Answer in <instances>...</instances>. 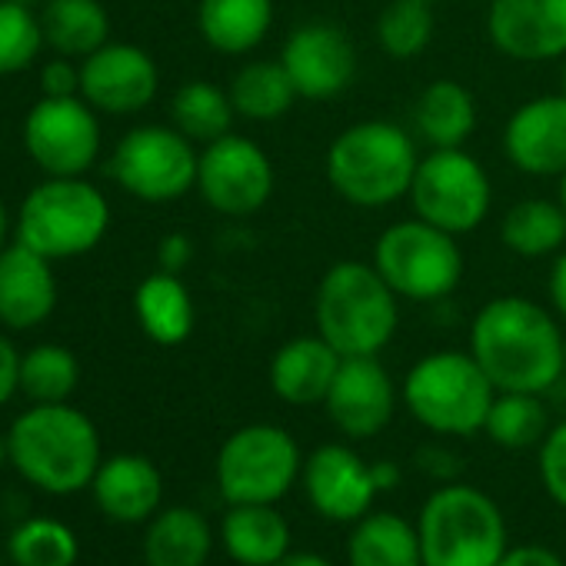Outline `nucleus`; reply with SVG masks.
<instances>
[{
    "mask_svg": "<svg viewBox=\"0 0 566 566\" xmlns=\"http://www.w3.org/2000/svg\"><path fill=\"white\" fill-rule=\"evenodd\" d=\"M496 387L473 354L437 350L420 357L403 380V403L417 423L440 437H473L483 430Z\"/></svg>",
    "mask_w": 566,
    "mask_h": 566,
    "instance_id": "0eeeda50",
    "label": "nucleus"
},
{
    "mask_svg": "<svg viewBox=\"0 0 566 566\" xmlns=\"http://www.w3.org/2000/svg\"><path fill=\"white\" fill-rule=\"evenodd\" d=\"M324 407L344 437H377L380 430H387L397 410L394 377L377 357H344Z\"/></svg>",
    "mask_w": 566,
    "mask_h": 566,
    "instance_id": "f3484780",
    "label": "nucleus"
},
{
    "mask_svg": "<svg viewBox=\"0 0 566 566\" xmlns=\"http://www.w3.org/2000/svg\"><path fill=\"white\" fill-rule=\"evenodd\" d=\"M413 213L453 237L476 230L493 203V187L483 164L463 147L430 150L420 157L410 184Z\"/></svg>",
    "mask_w": 566,
    "mask_h": 566,
    "instance_id": "9b49d317",
    "label": "nucleus"
},
{
    "mask_svg": "<svg viewBox=\"0 0 566 566\" xmlns=\"http://www.w3.org/2000/svg\"><path fill=\"white\" fill-rule=\"evenodd\" d=\"M500 240L510 253L536 260L559 253L566 243V210L559 200L526 197L513 203L500 220Z\"/></svg>",
    "mask_w": 566,
    "mask_h": 566,
    "instance_id": "7c9ffc66",
    "label": "nucleus"
},
{
    "mask_svg": "<svg viewBox=\"0 0 566 566\" xmlns=\"http://www.w3.org/2000/svg\"><path fill=\"white\" fill-rule=\"evenodd\" d=\"M559 203H563V210H566V174L559 177Z\"/></svg>",
    "mask_w": 566,
    "mask_h": 566,
    "instance_id": "3c124183",
    "label": "nucleus"
},
{
    "mask_svg": "<svg viewBox=\"0 0 566 566\" xmlns=\"http://www.w3.org/2000/svg\"><path fill=\"white\" fill-rule=\"evenodd\" d=\"M230 101L237 117L253 124H270L287 117L294 101L301 97L287 67L280 61H250L230 81Z\"/></svg>",
    "mask_w": 566,
    "mask_h": 566,
    "instance_id": "c756f323",
    "label": "nucleus"
},
{
    "mask_svg": "<svg viewBox=\"0 0 566 566\" xmlns=\"http://www.w3.org/2000/svg\"><path fill=\"white\" fill-rule=\"evenodd\" d=\"M160 91V71L154 57L137 44H104L81 61V97L111 117H130L154 104Z\"/></svg>",
    "mask_w": 566,
    "mask_h": 566,
    "instance_id": "2eb2a0df",
    "label": "nucleus"
},
{
    "mask_svg": "<svg viewBox=\"0 0 566 566\" xmlns=\"http://www.w3.org/2000/svg\"><path fill=\"white\" fill-rule=\"evenodd\" d=\"M563 94H566V64H563Z\"/></svg>",
    "mask_w": 566,
    "mask_h": 566,
    "instance_id": "864d4df0",
    "label": "nucleus"
},
{
    "mask_svg": "<svg viewBox=\"0 0 566 566\" xmlns=\"http://www.w3.org/2000/svg\"><path fill=\"white\" fill-rule=\"evenodd\" d=\"M340 354L321 337H294L283 344L270 360V387L291 407H314L324 403L334 377L340 370Z\"/></svg>",
    "mask_w": 566,
    "mask_h": 566,
    "instance_id": "4be33fe9",
    "label": "nucleus"
},
{
    "mask_svg": "<svg viewBox=\"0 0 566 566\" xmlns=\"http://www.w3.org/2000/svg\"><path fill=\"white\" fill-rule=\"evenodd\" d=\"M539 480L549 500L566 510V420L556 423L539 443Z\"/></svg>",
    "mask_w": 566,
    "mask_h": 566,
    "instance_id": "4c0bfd02",
    "label": "nucleus"
},
{
    "mask_svg": "<svg viewBox=\"0 0 566 566\" xmlns=\"http://www.w3.org/2000/svg\"><path fill=\"white\" fill-rule=\"evenodd\" d=\"M423 566H496L506 553V520L493 496L467 483L440 486L417 520Z\"/></svg>",
    "mask_w": 566,
    "mask_h": 566,
    "instance_id": "39448f33",
    "label": "nucleus"
},
{
    "mask_svg": "<svg viewBox=\"0 0 566 566\" xmlns=\"http://www.w3.org/2000/svg\"><path fill=\"white\" fill-rule=\"evenodd\" d=\"M57 307L54 260L14 240L0 250V324L8 331H34Z\"/></svg>",
    "mask_w": 566,
    "mask_h": 566,
    "instance_id": "aec40b11",
    "label": "nucleus"
},
{
    "mask_svg": "<svg viewBox=\"0 0 566 566\" xmlns=\"http://www.w3.org/2000/svg\"><path fill=\"white\" fill-rule=\"evenodd\" d=\"M413 130L430 150L467 147L476 130V101L457 81H433L413 104Z\"/></svg>",
    "mask_w": 566,
    "mask_h": 566,
    "instance_id": "a878e982",
    "label": "nucleus"
},
{
    "mask_svg": "<svg viewBox=\"0 0 566 566\" xmlns=\"http://www.w3.org/2000/svg\"><path fill=\"white\" fill-rule=\"evenodd\" d=\"M111 230V203L84 177H48L21 203L18 240L48 260H74L101 247Z\"/></svg>",
    "mask_w": 566,
    "mask_h": 566,
    "instance_id": "423d86ee",
    "label": "nucleus"
},
{
    "mask_svg": "<svg viewBox=\"0 0 566 566\" xmlns=\"http://www.w3.org/2000/svg\"><path fill=\"white\" fill-rule=\"evenodd\" d=\"M18 390H21V354L8 337H0V407L11 403Z\"/></svg>",
    "mask_w": 566,
    "mask_h": 566,
    "instance_id": "a19ab883",
    "label": "nucleus"
},
{
    "mask_svg": "<svg viewBox=\"0 0 566 566\" xmlns=\"http://www.w3.org/2000/svg\"><path fill=\"white\" fill-rule=\"evenodd\" d=\"M197 28L207 48L230 57L250 54L273 28V0H200Z\"/></svg>",
    "mask_w": 566,
    "mask_h": 566,
    "instance_id": "393cba45",
    "label": "nucleus"
},
{
    "mask_svg": "<svg viewBox=\"0 0 566 566\" xmlns=\"http://www.w3.org/2000/svg\"><path fill=\"white\" fill-rule=\"evenodd\" d=\"M433 41V4L390 0L377 18V44L390 61H413Z\"/></svg>",
    "mask_w": 566,
    "mask_h": 566,
    "instance_id": "c9c22d12",
    "label": "nucleus"
},
{
    "mask_svg": "<svg viewBox=\"0 0 566 566\" xmlns=\"http://www.w3.org/2000/svg\"><path fill=\"white\" fill-rule=\"evenodd\" d=\"M486 34L503 57L520 64L566 57V0H490Z\"/></svg>",
    "mask_w": 566,
    "mask_h": 566,
    "instance_id": "dca6fc26",
    "label": "nucleus"
},
{
    "mask_svg": "<svg viewBox=\"0 0 566 566\" xmlns=\"http://www.w3.org/2000/svg\"><path fill=\"white\" fill-rule=\"evenodd\" d=\"M14 470L38 490L67 496L94 483L104 457L94 420L71 403H34L8 430Z\"/></svg>",
    "mask_w": 566,
    "mask_h": 566,
    "instance_id": "f03ea898",
    "label": "nucleus"
},
{
    "mask_svg": "<svg viewBox=\"0 0 566 566\" xmlns=\"http://www.w3.org/2000/svg\"><path fill=\"white\" fill-rule=\"evenodd\" d=\"M14 4H24V8L38 11V8H44V4H48V0H14Z\"/></svg>",
    "mask_w": 566,
    "mask_h": 566,
    "instance_id": "8fccbe9b",
    "label": "nucleus"
},
{
    "mask_svg": "<svg viewBox=\"0 0 566 566\" xmlns=\"http://www.w3.org/2000/svg\"><path fill=\"white\" fill-rule=\"evenodd\" d=\"M270 566H334L331 559H324V556H317V553H287V556H280L276 563H270Z\"/></svg>",
    "mask_w": 566,
    "mask_h": 566,
    "instance_id": "49530a36",
    "label": "nucleus"
},
{
    "mask_svg": "<svg viewBox=\"0 0 566 566\" xmlns=\"http://www.w3.org/2000/svg\"><path fill=\"white\" fill-rule=\"evenodd\" d=\"M41 11L44 41L61 57L84 61L111 41V18L101 0H48Z\"/></svg>",
    "mask_w": 566,
    "mask_h": 566,
    "instance_id": "cd10ccee",
    "label": "nucleus"
},
{
    "mask_svg": "<svg viewBox=\"0 0 566 566\" xmlns=\"http://www.w3.org/2000/svg\"><path fill=\"white\" fill-rule=\"evenodd\" d=\"M483 433L503 450H530L543 443V437L549 433V417L539 394L496 390Z\"/></svg>",
    "mask_w": 566,
    "mask_h": 566,
    "instance_id": "473e14b6",
    "label": "nucleus"
},
{
    "mask_svg": "<svg viewBox=\"0 0 566 566\" xmlns=\"http://www.w3.org/2000/svg\"><path fill=\"white\" fill-rule=\"evenodd\" d=\"M506 160L530 177L566 174V94H543L520 104L503 127Z\"/></svg>",
    "mask_w": 566,
    "mask_h": 566,
    "instance_id": "6ab92c4d",
    "label": "nucleus"
},
{
    "mask_svg": "<svg viewBox=\"0 0 566 566\" xmlns=\"http://www.w3.org/2000/svg\"><path fill=\"white\" fill-rule=\"evenodd\" d=\"M496 566H566L559 553L539 543H523V546H506Z\"/></svg>",
    "mask_w": 566,
    "mask_h": 566,
    "instance_id": "79ce46f5",
    "label": "nucleus"
},
{
    "mask_svg": "<svg viewBox=\"0 0 566 566\" xmlns=\"http://www.w3.org/2000/svg\"><path fill=\"white\" fill-rule=\"evenodd\" d=\"M427 4H437V0H427Z\"/></svg>",
    "mask_w": 566,
    "mask_h": 566,
    "instance_id": "5fc2aeb1",
    "label": "nucleus"
},
{
    "mask_svg": "<svg viewBox=\"0 0 566 566\" xmlns=\"http://www.w3.org/2000/svg\"><path fill=\"white\" fill-rule=\"evenodd\" d=\"M24 150L48 177H84L101 154L97 111L77 97H41L24 120Z\"/></svg>",
    "mask_w": 566,
    "mask_h": 566,
    "instance_id": "f8f14e48",
    "label": "nucleus"
},
{
    "mask_svg": "<svg viewBox=\"0 0 566 566\" xmlns=\"http://www.w3.org/2000/svg\"><path fill=\"white\" fill-rule=\"evenodd\" d=\"M220 539L240 566H270L291 553V526L273 503H233L220 523Z\"/></svg>",
    "mask_w": 566,
    "mask_h": 566,
    "instance_id": "b1692460",
    "label": "nucleus"
},
{
    "mask_svg": "<svg viewBox=\"0 0 566 566\" xmlns=\"http://www.w3.org/2000/svg\"><path fill=\"white\" fill-rule=\"evenodd\" d=\"M280 64L287 67L304 101H334L357 77V48L344 28L307 21L283 41Z\"/></svg>",
    "mask_w": 566,
    "mask_h": 566,
    "instance_id": "4468645a",
    "label": "nucleus"
},
{
    "mask_svg": "<svg viewBox=\"0 0 566 566\" xmlns=\"http://www.w3.org/2000/svg\"><path fill=\"white\" fill-rule=\"evenodd\" d=\"M470 354L496 390L546 394L563 377V331L526 297H493L470 324Z\"/></svg>",
    "mask_w": 566,
    "mask_h": 566,
    "instance_id": "f257e3e1",
    "label": "nucleus"
},
{
    "mask_svg": "<svg viewBox=\"0 0 566 566\" xmlns=\"http://www.w3.org/2000/svg\"><path fill=\"white\" fill-rule=\"evenodd\" d=\"M233 101L227 91H220L210 81H187L174 101H170V120L174 127L190 137L193 144H213L230 134L233 127Z\"/></svg>",
    "mask_w": 566,
    "mask_h": 566,
    "instance_id": "2f4dec72",
    "label": "nucleus"
},
{
    "mask_svg": "<svg viewBox=\"0 0 566 566\" xmlns=\"http://www.w3.org/2000/svg\"><path fill=\"white\" fill-rule=\"evenodd\" d=\"M81 384L77 357L61 344H38L21 354V394L34 403H67Z\"/></svg>",
    "mask_w": 566,
    "mask_h": 566,
    "instance_id": "72a5a7b5",
    "label": "nucleus"
},
{
    "mask_svg": "<svg viewBox=\"0 0 566 566\" xmlns=\"http://www.w3.org/2000/svg\"><path fill=\"white\" fill-rule=\"evenodd\" d=\"M197 144L177 127L144 124L120 137L111 157L117 187L144 203H174L197 187Z\"/></svg>",
    "mask_w": 566,
    "mask_h": 566,
    "instance_id": "9d476101",
    "label": "nucleus"
},
{
    "mask_svg": "<svg viewBox=\"0 0 566 566\" xmlns=\"http://www.w3.org/2000/svg\"><path fill=\"white\" fill-rule=\"evenodd\" d=\"M370 470H374V483H377V490L384 493V490H394L397 483H400V467L394 463V460H377V463H370Z\"/></svg>",
    "mask_w": 566,
    "mask_h": 566,
    "instance_id": "a18cd8bd",
    "label": "nucleus"
},
{
    "mask_svg": "<svg viewBox=\"0 0 566 566\" xmlns=\"http://www.w3.org/2000/svg\"><path fill=\"white\" fill-rule=\"evenodd\" d=\"M193 260V240L187 233H167L157 243V270L184 273Z\"/></svg>",
    "mask_w": 566,
    "mask_h": 566,
    "instance_id": "ea45409f",
    "label": "nucleus"
},
{
    "mask_svg": "<svg viewBox=\"0 0 566 566\" xmlns=\"http://www.w3.org/2000/svg\"><path fill=\"white\" fill-rule=\"evenodd\" d=\"M374 266L410 304L447 301L463 280V250L453 233L410 217L390 223L374 243Z\"/></svg>",
    "mask_w": 566,
    "mask_h": 566,
    "instance_id": "6e6552de",
    "label": "nucleus"
},
{
    "mask_svg": "<svg viewBox=\"0 0 566 566\" xmlns=\"http://www.w3.org/2000/svg\"><path fill=\"white\" fill-rule=\"evenodd\" d=\"M134 317L147 340L160 347H180L193 334V297L180 273L157 270L144 276L134 291Z\"/></svg>",
    "mask_w": 566,
    "mask_h": 566,
    "instance_id": "5701e85b",
    "label": "nucleus"
},
{
    "mask_svg": "<svg viewBox=\"0 0 566 566\" xmlns=\"http://www.w3.org/2000/svg\"><path fill=\"white\" fill-rule=\"evenodd\" d=\"M417 463H420L423 473L440 476V480H450V476L460 473V457H453V453L443 450V447H423V450L417 453Z\"/></svg>",
    "mask_w": 566,
    "mask_h": 566,
    "instance_id": "37998d69",
    "label": "nucleus"
},
{
    "mask_svg": "<svg viewBox=\"0 0 566 566\" xmlns=\"http://www.w3.org/2000/svg\"><path fill=\"white\" fill-rule=\"evenodd\" d=\"M81 94V67L71 57H54L41 67V97H77Z\"/></svg>",
    "mask_w": 566,
    "mask_h": 566,
    "instance_id": "58836bf2",
    "label": "nucleus"
},
{
    "mask_svg": "<svg viewBox=\"0 0 566 566\" xmlns=\"http://www.w3.org/2000/svg\"><path fill=\"white\" fill-rule=\"evenodd\" d=\"M91 490L104 516L117 523H144L157 516L164 500V476L157 463L140 453H117L101 463Z\"/></svg>",
    "mask_w": 566,
    "mask_h": 566,
    "instance_id": "412c9836",
    "label": "nucleus"
},
{
    "mask_svg": "<svg viewBox=\"0 0 566 566\" xmlns=\"http://www.w3.org/2000/svg\"><path fill=\"white\" fill-rule=\"evenodd\" d=\"M11 463V447H8V437H0V470Z\"/></svg>",
    "mask_w": 566,
    "mask_h": 566,
    "instance_id": "09e8293b",
    "label": "nucleus"
},
{
    "mask_svg": "<svg viewBox=\"0 0 566 566\" xmlns=\"http://www.w3.org/2000/svg\"><path fill=\"white\" fill-rule=\"evenodd\" d=\"M563 377H566V334H563Z\"/></svg>",
    "mask_w": 566,
    "mask_h": 566,
    "instance_id": "603ef678",
    "label": "nucleus"
},
{
    "mask_svg": "<svg viewBox=\"0 0 566 566\" xmlns=\"http://www.w3.org/2000/svg\"><path fill=\"white\" fill-rule=\"evenodd\" d=\"M420 154L394 120H360L340 130L327 150V180L354 207L377 210L410 197Z\"/></svg>",
    "mask_w": 566,
    "mask_h": 566,
    "instance_id": "20e7f679",
    "label": "nucleus"
},
{
    "mask_svg": "<svg viewBox=\"0 0 566 566\" xmlns=\"http://www.w3.org/2000/svg\"><path fill=\"white\" fill-rule=\"evenodd\" d=\"M546 291H549V304H553V311L566 321V250H563V253H556V260H553V266H549Z\"/></svg>",
    "mask_w": 566,
    "mask_h": 566,
    "instance_id": "c03bdc74",
    "label": "nucleus"
},
{
    "mask_svg": "<svg viewBox=\"0 0 566 566\" xmlns=\"http://www.w3.org/2000/svg\"><path fill=\"white\" fill-rule=\"evenodd\" d=\"M8 237H11V213H8V203L0 200V250L8 247Z\"/></svg>",
    "mask_w": 566,
    "mask_h": 566,
    "instance_id": "de8ad7c7",
    "label": "nucleus"
},
{
    "mask_svg": "<svg viewBox=\"0 0 566 566\" xmlns=\"http://www.w3.org/2000/svg\"><path fill=\"white\" fill-rule=\"evenodd\" d=\"M197 193L223 217H250L273 193V164L260 144L230 130L200 150Z\"/></svg>",
    "mask_w": 566,
    "mask_h": 566,
    "instance_id": "ddd939ff",
    "label": "nucleus"
},
{
    "mask_svg": "<svg viewBox=\"0 0 566 566\" xmlns=\"http://www.w3.org/2000/svg\"><path fill=\"white\" fill-rule=\"evenodd\" d=\"M301 476L311 506L334 523H357L370 513L374 496L380 493L370 463L344 443L317 447Z\"/></svg>",
    "mask_w": 566,
    "mask_h": 566,
    "instance_id": "a211bd4d",
    "label": "nucleus"
},
{
    "mask_svg": "<svg viewBox=\"0 0 566 566\" xmlns=\"http://www.w3.org/2000/svg\"><path fill=\"white\" fill-rule=\"evenodd\" d=\"M0 566H4V559H0Z\"/></svg>",
    "mask_w": 566,
    "mask_h": 566,
    "instance_id": "6e6d98bb",
    "label": "nucleus"
},
{
    "mask_svg": "<svg viewBox=\"0 0 566 566\" xmlns=\"http://www.w3.org/2000/svg\"><path fill=\"white\" fill-rule=\"evenodd\" d=\"M347 559L350 566H423L420 533L390 510L367 513L347 539Z\"/></svg>",
    "mask_w": 566,
    "mask_h": 566,
    "instance_id": "c85d7f7f",
    "label": "nucleus"
},
{
    "mask_svg": "<svg viewBox=\"0 0 566 566\" xmlns=\"http://www.w3.org/2000/svg\"><path fill=\"white\" fill-rule=\"evenodd\" d=\"M304 473L297 440L273 423H250L230 433L217 453V486L233 503H276Z\"/></svg>",
    "mask_w": 566,
    "mask_h": 566,
    "instance_id": "1a4fd4ad",
    "label": "nucleus"
},
{
    "mask_svg": "<svg viewBox=\"0 0 566 566\" xmlns=\"http://www.w3.org/2000/svg\"><path fill=\"white\" fill-rule=\"evenodd\" d=\"M44 44L48 41L38 11L14 4V0H0V77L34 67Z\"/></svg>",
    "mask_w": 566,
    "mask_h": 566,
    "instance_id": "e433bc0d",
    "label": "nucleus"
},
{
    "mask_svg": "<svg viewBox=\"0 0 566 566\" xmlns=\"http://www.w3.org/2000/svg\"><path fill=\"white\" fill-rule=\"evenodd\" d=\"M77 536L54 516H31L8 536V556L14 566H74Z\"/></svg>",
    "mask_w": 566,
    "mask_h": 566,
    "instance_id": "f704fd0d",
    "label": "nucleus"
},
{
    "mask_svg": "<svg viewBox=\"0 0 566 566\" xmlns=\"http://www.w3.org/2000/svg\"><path fill=\"white\" fill-rule=\"evenodd\" d=\"M317 334L340 357H380L400 324V297L374 263L337 260L314 294Z\"/></svg>",
    "mask_w": 566,
    "mask_h": 566,
    "instance_id": "7ed1b4c3",
    "label": "nucleus"
},
{
    "mask_svg": "<svg viewBox=\"0 0 566 566\" xmlns=\"http://www.w3.org/2000/svg\"><path fill=\"white\" fill-rule=\"evenodd\" d=\"M213 549V533L203 513L190 506H170L157 513L144 536L147 566H203Z\"/></svg>",
    "mask_w": 566,
    "mask_h": 566,
    "instance_id": "bb28decb",
    "label": "nucleus"
}]
</instances>
